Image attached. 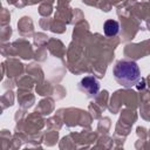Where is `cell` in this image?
Wrapping results in <instances>:
<instances>
[{"label":"cell","instance_id":"6da1fadb","mask_svg":"<svg viewBox=\"0 0 150 150\" xmlns=\"http://www.w3.org/2000/svg\"><path fill=\"white\" fill-rule=\"evenodd\" d=\"M114 77L121 86L125 88L134 87L141 79V71L136 62L122 60L114 67Z\"/></svg>","mask_w":150,"mask_h":150},{"label":"cell","instance_id":"7a4b0ae2","mask_svg":"<svg viewBox=\"0 0 150 150\" xmlns=\"http://www.w3.org/2000/svg\"><path fill=\"white\" fill-rule=\"evenodd\" d=\"M80 88H81V90L86 91L88 94V96H95L98 93L100 84L94 76H86L84 79L81 80Z\"/></svg>","mask_w":150,"mask_h":150},{"label":"cell","instance_id":"3957f363","mask_svg":"<svg viewBox=\"0 0 150 150\" xmlns=\"http://www.w3.org/2000/svg\"><path fill=\"white\" fill-rule=\"evenodd\" d=\"M103 30L107 36H115L120 30V25L116 20H107L104 22Z\"/></svg>","mask_w":150,"mask_h":150}]
</instances>
